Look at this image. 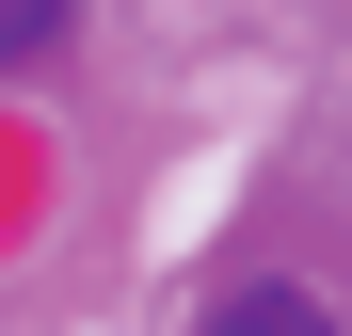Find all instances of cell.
Masks as SVG:
<instances>
[{
	"instance_id": "1",
	"label": "cell",
	"mask_w": 352,
	"mask_h": 336,
	"mask_svg": "<svg viewBox=\"0 0 352 336\" xmlns=\"http://www.w3.org/2000/svg\"><path fill=\"white\" fill-rule=\"evenodd\" d=\"M208 336H336V304H320V289H288V272H256V289H224V304H208Z\"/></svg>"
},
{
	"instance_id": "2",
	"label": "cell",
	"mask_w": 352,
	"mask_h": 336,
	"mask_svg": "<svg viewBox=\"0 0 352 336\" xmlns=\"http://www.w3.org/2000/svg\"><path fill=\"white\" fill-rule=\"evenodd\" d=\"M65 16H80V0H0V65H32V48L65 32Z\"/></svg>"
}]
</instances>
